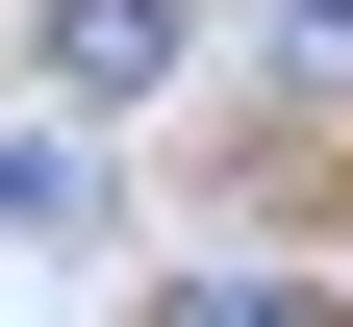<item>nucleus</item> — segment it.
Returning <instances> with one entry per match:
<instances>
[{
	"instance_id": "obj_1",
	"label": "nucleus",
	"mask_w": 353,
	"mask_h": 327,
	"mask_svg": "<svg viewBox=\"0 0 353 327\" xmlns=\"http://www.w3.org/2000/svg\"><path fill=\"white\" fill-rule=\"evenodd\" d=\"M51 76H76V101H126V76H176V0H51Z\"/></svg>"
},
{
	"instance_id": "obj_2",
	"label": "nucleus",
	"mask_w": 353,
	"mask_h": 327,
	"mask_svg": "<svg viewBox=\"0 0 353 327\" xmlns=\"http://www.w3.org/2000/svg\"><path fill=\"white\" fill-rule=\"evenodd\" d=\"M176 327H353V302H303V277H176Z\"/></svg>"
}]
</instances>
